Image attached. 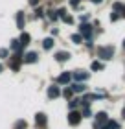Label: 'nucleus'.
Wrapping results in <instances>:
<instances>
[{
	"mask_svg": "<svg viewBox=\"0 0 125 129\" xmlns=\"http://www.w3.org/2000/svg\"><path fill=\"white\" fill-rule=\"evenodd\" d=\"M79 35H85V37H87V44L88 46H90L92 44V26L90 24H81L79 26Z\"/></svg>",
	"mask_w": 125,
	"mask_h": 129,
	"instance_id": "f257e3e1",
	"label": "nucleus"
},
{
	"mask_svg": "<svg viewBox=\"0 0 125 129\" xmlns=\"http://www.w3.org/2000/svg\"><path fill=\"white\" fill-rule=\"evenodd\" d=\"M98 54L101 59H112V55H114V46H101L98 50Z\"/></svg>",
	"mask_w": 125,
	"mask_h": 129,
	"instance_id": "f03ea898",
	"label": "nucleus"
},
{
	"mask_svg": "<svg viewBox=\"0 0 125 129\" xmlns=\"http://www.w3.org/2000/svg\"><path fill=\"white\" fill-rule=\"evenodd\" d=\"M81 113L79 111H70V114H68V124L70 125H79V122H81Z\"/></svg>",
	"mask_w": 125,
	"mask_h": 129,
	"instance_id": "7ed1b4c3",
	"label": "nucleus"
},
{
	"mask_svg": "<svg viewBox=\"0 0 125 129\" xmlns=\"http://www.w3.org/2000/svg\"><path fill=\"white\" fill-rule=\"evenodd\" d=\"M72 79L75 81V83H81V81L88 79V72H85V70H75V72L72 74Z\"/></svg>",
	"mask_w": 125,
	"mask_h": 129,
	"instance_id": "20e7f679",
	"label": "nucleus"
},
{
	"mask_svg": "<svg viewBox=\"0 0 125 129\" xmlns=\"http://www.w3.org/2000/svg\"><path fill=\"white\" fill-rule=\"evenodd\" d=\"M96 120H98V122H96V129H101V127H103V124L109 120V114H107L105 111H101V113L96 114Z\"/></svg>",
	"mask_w": 125,
	"mask_h": 129,
	"instance_id": "39448f33",
	"label": "nucleus"
},
{
	"mask_svg": "<svg viewBox=\"0 0 125 129\" xmlns=\"http://www.w3.org/2000/svg\"><path fill=\"white\" fill-rule=\"evenodd\" d=\"M35 124H37V127H46V124H48L46 114L44 113H37L35 114Z\"/></svg>",
	"mask_w": 125,
	"mask_h": 129,
	"instance_id": "423d86ee",
	"label": "nucleus"
},
{
	"mask_svg": "<svg viewBox=\"0 0 125 129\" xmlns=\"http://www.w3.org/2000/svg\"><path fill=\"white\" fill-rule=\"evenodd\" d=\"M61 96V89H59L57 85H50L48 87V98L50 100H55V98H59Z\"/></svg>",
	"mask_w": 125,
	"mask_h": 129,
	"instance_id": "0eeeda50",
	"label": "nucleus"
},
{
	"mask_svg": "<svg viewBox=\"0 0 125 129\" xmlns=\"http://www.w3.org/2000/svg\"><path fill=\"white\" fill-rule=\"evenodd\" d=\"M20 63H22V57L20 55H13V57H11V61H9L11 70H15V72H17V70L20 68Z\"/></svg>",
	"mask_w": 125,
	"mask_h": 129,
	"instance_id": "6e6552de",
	"label": "nucleus"
},
{
	"mask_svg": "<svg viewBox=\"0 0 125 129\" xmlns=\"http://www.w3.org/2000/svg\"><path fill=\"white\" fill-rule=\"evenodd\" d=\"M70 79H72V74H70V72H63V74L57 78V81H59L61 85H66V83H70Z\"/></svg>",
	"mask_w": 125,
	"mask_h": 129,
	"instance_id": "1a4fd4ad",
	"label": "nucleus"
},
{
	"mask_svg": "<svg viewBox=\"0 0 125 129\" xmlns=\"http://www.w3.org/2000/svg\"><path fill=\"white\" fill-rule=\"evenodd\" d=\"M37 59H39V57H37L35 52H28V54L22 57V61H24V63H37Z\"/></svg>",
	"mask_w": 125,
	"mask_h": 129,
	"instance_id": "9d476101",
	"label": "nucleus"
},
{
	"mask_svg": "<svg viewBox=\"0 0 125 129\" xmlns=\"http://www.w3.org/2000/svg\"><path fill=\"white\" fill-rule=\"evenodd\" d=\"M55 59H57L59 63H64V61L70 59V54H68V52H57V54H55Z\"/></svg>",
	"mask_w": 125,
	"mask_h": 129,
	"instance_id": "9b49d317",
	"label": "nucleus"
},
{
	"mask_svg": "<svg viewBox=\"0 0 125 129\" xmlns=\"http://www.w3.org/2000/svg\"><path fill=\"white\" fill-rule=\"evenodd\" d=\"M101 129H120V124H118V122H114V120H107Z\"/></svg>",
	"mask_w": 125,
	"mask_h": 129,
	"instance_id": "f8f14e48",
	"label": "nucleus"
},
{
	"mask_svg": "<svg viewBox=\"0 0 125 129\" xmlns=\"http://www.w3.org/2000/svg\"><path fill=\"white\" fill-rule=\"evenodd\" d=\"M81 116H83V118H90V116H92V109H90V105H83Z\"/></svg>",
	"mask_w": 125,
	"mask_h": 129,
	"instance_id": "ddd939ff",
	"label": "nucleus"
},
{
	"mask_svg": "<svg viewBox=\"0 0 125 129\" xmlns=\"http://www.w3.org/2000/svg\"><path fill=\"white\" fill-rule=\"evenodd\" d=\"M72 89V92H85L87 90V85H83V83H74V87H70Z\"/></svg>",
	"mask_w": 125,
	"mask_h": 129,
	"instance_id": "4468645a",
	"label": "nucleus"
},
{
	"mask_svg": "<svg viewBox=\"0 0 125 129\" xmlns=\"http://www.w3.org/2000/svg\"><path fill=\"white\" fill-rule=\"evenodd\" d=\"M17 26L20 28H24V13H22V11H19V13H17Z\"/></svg>",
	"mask_w": 125,
	"mask_h": 129,
	"instance_id": "2eb2a0df",
	"label": "nucleus"
},
{
	"mask_svg": "<svg viewBox=\"0 0 125 129\" xmlns=\"http://www.w3.org/2000/svg\"><path fill=\"white\" fill-rule=\"evenodd\" d=\"M43 48H44V50H52V48H53V39H52V37H48V39L43 41Z\"/></svg>",
	"mask_w": 125,
	"mask_h": 129,
	"instance_id": "dca6fc26",
	"label": "nucleus"
},
{
	"mask_svg": "<svg viewBox=\"0 0 125 129\" xmlns=\"http://www.w3.org/2000/svg\"><path fill=\"white\" fill-rule=\"evenodd\" d=\"M29 39H31V37H29L28 33H22V35H20V39H19V43H20V48H22V46H26V44L29 43Z\"/></svg>",
	"mask_w": 125,
	"mask_h": 129,
	"instance_id": "f3484780",
	"label": "nucleus"
},
{
	"mask_svg": "<svg viewBox=\"0 0 125 129\" xmlns=\"http://www.w3.org/2000/svg\"><path fill=\"white\" fill-rule=\"evenodd\" d=\"M79 103H81V100H79V98L70 100V102H68V105H70V111H75L77 107H79Z\"/></svg>",
	"mask_w": 125,
	"mask_h": 129,
	"instance_id": "a211bd4d",
	"label": "nucleus"
},
{
	"mask_svg": "<svg viewBox=\"0 0 125 129\" xmlns=\"http://www.w3.org/2000/svg\"><path fill=\"white\" fill-rule=\"evenodd\" d=\"M81 41H83V37H81L79 33H74V35H72V43H74V44H81Z\"/></svg>",
	"mask_w": 125,
	"mask_h": 129,
	"instance_id": "6ab92c4d",
	"label": "nucleus"
},
{
	"mask_svg": "<svg viewBox=\"0 0 125 129\" xmlns=\"http://www.w3.org/2000/svg\"><path fill=\"white\" fill-rule=\"evenodd\" d=\"M11 50H15V52H19L20 50V43H19V41H11Z\"/></svg>",
	"mask_w": 125,
	"mask_h": 129,
	"instance_id": "aec40b11",
	"label": "nucleus"
},
{
	"mask_svg": "<svg viewBox=\"0 0 125 129\" xmlns=\"http://www.w3.org/2000/svg\"><path fill=\"white\" fill-rule=\"evenodd\" d=\"M61 19H63V22H66V24H72V22H74V19L70 15H63Z\"/></svg>",
	"mask_w": 125,
	"mask_h": 129,
	"instance_id": "412c9836",
	"label": "nucleus"
},
{
	"mask_svg": "<svg viewBox=\"0 0 125 129\" xmlns=\"http://www.w3.org/2000/svg\"><path fill=\"white\" fill-rule=\"evenodd\" d=\"M101 68H103V64H101V63H98V61L92 63V70H101Z\"/></svg>",
	"mask_w": 125,
	"mask_h": 129,
	"instance_id": "4be33fe9",
	"label": "nucleus"
},
{
	"mask_svg": "<svg viewBox=\"0 0 125 129\" xmlns=\"http://www.w3.org/2000/svg\"><path fill=\"white\" fill-rule=\"evenodd\" d=\"M63 96L64 98H70V96H72V89H64L63 90Z\"/></svg>",
	"mask_w": 125,
	"mask_h": 129,
	"instance_id": "5701e85b",
	"label": "nucleus"
},
{
	"mask_svg": "<svg viewBox=\"0 0 125 129\" xmlns=\"http://www.w3.org/2000/svg\"><path fill=\"white\" fill-rule=\"evenodd\" d=\"M121 8H123V4H120V2H114V11H121Z\"/></svg>",
	"mask_w": 125,
	"mask_h": 129,
	"instance_id": "b1692460",
	"label": "nucleus"
},
{
	"mask_svg": "<svg viewBox=\"0 0 125 129\" xmlns=\"http://www.w3.org/2000/svg\"><path fill=\"white\" fill-rule=\"evenodd\" d=\"M2 57H8V50L6 48H0V59H2Z\"/></svg>",
	"mask_w": 125,
	"mask_h": 129,
	"instance_id": "393cba45",
	"label": "nucleus"
},
{
	"mask_svg": "<svg viewBox=\"0 0 125 129\" xmlns=\"http://www.w3.org/2000/svg\"><path fill=\"white\" fill-rule=\"evenodd\" d=\"M118 19H120V15H118V13H112V15H110V20H112V22H116Z\"/></svg>",
	"mask_w": 125,
	"mask_h": 129,
	"instance_id": "a878e982",
	"label": "nucleus"
},
{
	"mask_svg": "<svg viewBox=\"0 0 125 129\" xmlns=\"http://www.w3.org/2000/svg\"><path fill=\"white\" fill-rule=\"evenodd\" d=\"M70 4H72L74 8H77V6H79V0H70Z\"/></svg>",
	"mask_w": 125,
	"mask_h": 129,
	"instance_id": "bb28decb",
	"label": "nucleus"
},
{
	"mask_svg": "<svg viewBox=\"0 0 125 129\" xmlns=\"http://www.w3.org/2000/svg\"><path fill=\"white\" fill-rule=\"evenodd\" d=\"M39 4V0H29V6H37Z\"/></svg>",
	"mask_w": 125,
	"mask_h": 129,
	"instance_id": "cd10ccee",
	"label": "nucleus"
},
{
	"mask_svg": "<svg viewBox=\"0 0 125 129\" xmlns=\"http://www.w3.org/2000/svg\"><path fill=\"white\" fill-rule=\"evenodd\" d=\"M121 13H123V17H125V6H123V8H121Z\"/></svg>",
	"mask_w": 125,
	"mask_h": 129,
	"instance_id": "c85d7f7f",
	"label": "nucleus"
},
{
	"mask_svg": "<svg viewBox=\"0 0 125 129\" xmlns=\"http://www.w3.org/2000/svg\"><path fill=\"white\" fill-rule=\"evenodd\" d=\"M2 70H4V67H2V63H0V74H2Z\"/></svg>",
	"mask_w": 125,
	"mask_h": 129,
	"instance_id": "c756f323",
	"label": "nucleus"
},
{
	"mask_svg": "<svg viewBox=\"0 0 125 129\" xmlns=\"http://www.w3.org/2000/svg\"><path fill=\"white\" fill-rule=\"evenodd\" d=\"M92 2H94V4H99V2H101V0H92Z\"/></svg>",
	"mask_w": 125,
	"mask_h": 129,
	"instance_id": "7c9ffc66",
	"label": "nucleus"
},
{
	"mask_svg": "<svg viewBox=\"0 0 125 129\" xmlns=\"http://www.w3.org/2000/svg\"><path fill=\"white\" fill-rule=\"evenodd\" d=\"M121 116H123V118H125V109H123V111H121Z\"/></svg>",
	"mask_w": 125,
	"mask_h": 129,
	"instance_id": "2f4dec72",
	"label": "nucleus"
},
{
	"mask_svg": "<svg viewBox=\"0 0 125 129\" xmlns=\"http://www.w3.org/2000/svg\"><path fill=\"white\" fill-rule=\"evenodd\" d=\"M123 48H125V39H123Z\"/></svg>",
	"mask_w": 125,
	"mask_h": 129,
	"instance_id": "473e14b6",
	"label": "nucleus"
}]
</instances>
